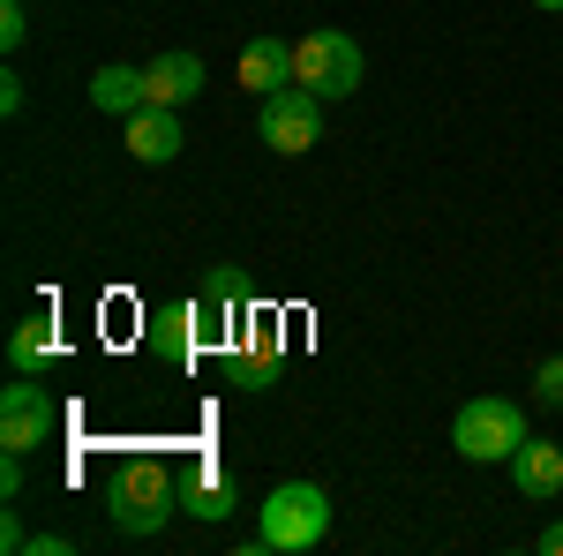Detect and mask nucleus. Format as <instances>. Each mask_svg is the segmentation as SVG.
Here are the masks:
<instances>
[{
    "instance_id": "obj_1",
    "label": "nucleus",
    "mask_w": 563,
    "mask_h": 556,
    "mask_svg": "<svg viewBox=\"0 0 563 556\" xmlns=\"http://www.w3.org/2000/svg\"><path fill=\"white\" fill-rule=\"evenodd\" d=\"M174 512H180V481H174L166 459H129V467H113V481H106V519H113L129 542H151Z\"/></svg>"
},
{
    "instance_id": "obj_2",
    "label": "nucleus",
    "mask_w": 563,
    "mask_h": 556,
    "mask_svg": "<svg viewBox=\"0 0 563 556\" xmlns=\"http://www.w3.org/2000/svg\"><path fill=\"white\" fill-rule=\"evenodd\" d=\"M323 534H331V497L316 481H278L263 497V526H256V542H249V556L256 549H316Z\"/></svg>"
},
{
    "instance_id": "obj_3",
    "label": "nucleus",
    "mask_w": 563,
    "mask_h": 556,
    "mask_svg": "<svg viewBox=\"0 0 563 556\" xmlns=\"http://www.w3.org/2000/svg\"><path fill=\"white\" fill-rule=\"evenodd\" d=\"M451 444H459V459H474V467H511V451L526 444V414L504 391H481V399H466V406L451 414Z\"/></svg>"
},
{
    "instance_id": "obj_4",
    "label": "nucleus",
    "mask_w": 563,
    "mask_h": 556,
    "mask_svg": "<svg viewBox=\"0 0 563 556\" xmlns=\"http://www.w3.org/2000/svg\"><path fill=\"white\" fill-rule=\"evenodd\" d=\"M361 76H368V61H361V45L346 31H308V39H294V84L316 90L323 106L331 98H353Z\"/></svg>"
},
{
    "instance_id": "obj_5",
    "label": "nucleus",
    "mask_w": 563,
    "mask_h": 556,
    "mask_svg": "<svg viewBox=\"0 0 563 556\" xmlns=\"http://www.w3.org/2000/svg\"><path fill=\"white\" fill-rule=\"evenodd\" d=\"M256 135L278 151V159H301V151H316L323 143V98L301 84L271 90V98H256Z\"/></svg>"
},
{
    "instance_id": "obj_6",
    "label": "nucleus",
    "mask_w": 563,
    "mask_h": 556,
    "mask_svg": "<svg viewBox=\"0 0 563 556\" xmlns=\"http://www.w3.org/2000/svg\"><path fill=\"white\" fill-rule=\"evenodd\" d=\"M60 436V399L45 384H8L0 391V451H38V444H53Z\"/></svg>"
},
{
    "instance_id": "obj_7",
    "label": "nucleus",
    "mask_w": 563,
    "mask_h": 556,
    "mask_svg": "<svg viewBox=\"0 0 563 556\" xmlns=\"http://www.w3.org/2000/svg\"><path fill=\"white\" fill-rule=\"evenodd\" d=\"M151 353L174 361V369H188L196 353H211V346H203V308H196V301H166V308L151 316Z\"/></svg>"
},
{
    "instance_id": "obj_8",
    "label": "nucleus",
    "mask_w": 563,
    "mask_h": 556,
    "mask_svg": "<svg viewBox=\"0 0 563 556\" xmlns=\"http://www.w3.org/2000/svg\"><path fill=\"white\" fill-rule=\"evenodd\" d=\"M511 481H519L526 504H556V497H563V444L526 436L519 451H511Z\"/></svg>"
},
{
    "instance_id": "obj_9",
    "label": "nucleus",
    "mask_w": 563,
    "mask_h": 556,
    "mask_svg": "<svg viewBox=\"0 0 563 556\" xmlns=\"http://www.w3.org/2000/svg\"><path fill=\"white\" fill-rule=\"evenodd\" d=\"M180 113L174 106H135L129 113V159H143V166H174L180 159Z\"/></svg>"
},
{
    "instance_id": "obj_10",
    "label": "nucleus",
    "mask_w": 563,
    "mask_h": 556,
    "mask_svg": "<svg viewBox=\"0 0 563 556\" xmlns=\"http://www.w3.org/2000/svg\"><path fill=\"white\" fill-rule=\"evenodd\" d=\"M143 84H151V106H188V98H203V53H188V45H174V53H158L151 68H143Z\"/></svg>"
},
{
    "instance_id": "obj_11",
    "label": "nucleus",
    "mask_w": 563,
    "mask_h": 556,
    "mask_svg": "<svg viewBox=\"0 0 563 556\" xmlns=\"http://www.w3.org/2000/svg\"><path fill=\"white\" fill-rule=\"evenodd\" d=\"M180 512H196V519H233L241 512V489H233V473L218 467V459H203V467L188 473V481H180Z\"/></svg>"
},
{
    "instance_id": "obj_12",
    "label": "nucleus",
    "mask_w": 563,
    "mask_h": 556,
    "mask_svg": "<svg viewBox=\"0 0 563 556\" xmlns=\"http://www.w3.org/2000/svg\"><path fill=\"white\" fill-rule=\"evenodd\" d=\"M294 84V45L286 39H249L241 45V90H256V98H271V90Z\"/></svg>"
},
{
    "instance_id": "obj_13",
    "label": "nucleus",
    "mask_w": 563,
    "mask_h": 556,
    "mask_svg": "<svg viewBox=\"0 0 563 556\" xmlns=\"http://www.w3.org/2000/svg\"><path fill=\"white\" fill-rule=\"evenodd\" d=\"M90 106H98V113H121V121H129L135 106H151V84H143V68H121V61H106V68L90 76Z\"/></svg>"
},
{
    "instance_id": "obj_14",
    "label": "nucleus",
    "mask_w": 563,
    "mask_h": 556,
    "mask_svg": "<svg viewBox=\"0 0 563 556\" xmlns=\"http://www.w3.org/2000/svg\"><path fill=\"white\" fill-rule=\"evenodd\" d=\"M53 353H60L53 316H45V308H38V316H23V324H15V339H8V369H15V377H38Z\"/></svg>"
},
{
    "instance_id": "obj_15",
    "label": "nucleus",
    "mask_w": 563,
    "mask_h": 556,
    "mask_svg": "<svg viewBox=\"0 0 563 556\" xmlns=\"http://www.w3.org/2000/svg\"><path fill=\"white\" fill-rule=\"evenodd\" d=\"M533 399H541V406H556V414H563V353H549V361L533 369Z\"/></svg>"
},
{
    "instance_id": "obj_16",
    "label": "nucleus",
    "mask_w": 563,
    "mask_h": 556,
    "mask_svg": "<svg viewBox=\"0 0 563 556\" xmlns=\"http://www.w3.org/2000/svg\"><path fill=\"white\" fill-rule=\"evenodd\" d=\"M23 39H31V15H23V0H8V8H0V45L15 53Z\"/></svg>"
},
{
    "instance_id": "obj_17",
    "label": "nucleus",
    "mask_w": 563,
    "mask_h": 556,
    "mask_svg": "<svg viewBox=\"0 0 563 556\" xmlns=\"http://www.w3.org/2000/svg\"><path fill=\"white\" fill-rule=\"evenodd\" d=\"M0 497H23V451L0 459Z\"/></svg>"
},
{
    "instance_id": "obj_18",
    "label": "nucleus",
    "mask_w": 563,
    "mask_h": 556,
    "mask_svg": "<svg viewBox=\"0 0 563 556\" xmlns=\"http://www.w3.org/2000/svg\"><path fill=\"white\" fill-rule=\"evenodd\" d=\"M0 113H23V76H15V68L0 76Z\"/></svg>"
},
{
    "instance_id": "obj_19",
    "label": "nucleus",
    "mask_w": 563,
    "mask_h": 556,
    "mask_svg": "<svg viewBox=\"0 0 563 556\" xmlns=\"http://www.w3.org/2000/svg\"><path fill=\"white\" fill-rule=\"evenodd\" d=\"M31 556H68V534H31Z\"/></svg>"
},
{
    "instance_id": "obj_20",
    "label": "nucleus",
    "mask_w": 563,
    "mask_h": 556,
    "mask_svg": "<svg viewBox=\"0 0 563 556\" xmlns=\"http://www.w3.org/2000/svg\"><path fill=\"white\" fill-rule=\"evenodd\" d=\"M533 549H541V556H563V519H556V526H541V542H533Z\"/></svg>"
},
{
    "instance_id": "obj_21",
    "label": "nucleus",
    "mask_w": 563,
    "mask_h": 556,
    "mask_svg": "<svg viewBox=\"0 0 563 556\" xmlns=\"http://www.w3.org/2000/svg\"><path fill=\"white\" fill-rule=\"evenodd\" d=\"M533 8H541V15H563V0H533Z\"/></svg>"
}]
</instances>
